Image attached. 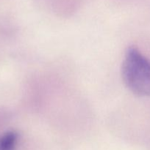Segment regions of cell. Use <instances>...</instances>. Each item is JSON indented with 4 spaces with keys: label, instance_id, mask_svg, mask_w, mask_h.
Returning a JSON list of instances; mask_svg holds the SVG:
<instances>
[{
    "label": "cell",
    "instance_id": "cell-1",
    "mask_svg": "<svg viewBox=\"0 0 150 150\" xmlns=\"http://www.w3.org/2000/svg\"><path fill=\"white\" fill-rule=\"evenodd\" d=\"M121 75L128 89L141 97H150V59L138 48L130 47L125 54Z\"/></svg>",
    "mask_w": 150,
    "mask_h": 150
},
{
    "label": "cell",
    "instance_id": "cell-2",
    "mask_svg": "<svg viewBox=\"0 0 150 150\" xmlns=\"http://www.w3.org/2000/svg\"><path fill=\"white\" fill-rule=\"evenodd\" d=\"M19 135L15 131H8L0 136V150H16Z\"/></svg>",
    "mask_w": 150,
    "mask_h": 150
}]
</instances>
